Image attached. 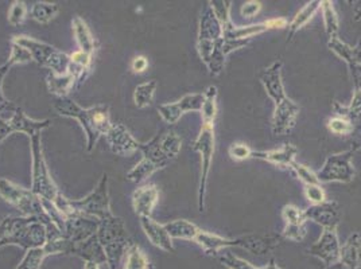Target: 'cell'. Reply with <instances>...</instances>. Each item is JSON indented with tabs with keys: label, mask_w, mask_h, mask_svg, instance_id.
Returning a JSON list of instances; mask_svg holds the SVG:
<instances>
[{
	"label": "cell",
	"mask_w": 361,
	"mask_h": 269,
	"mask_svg": "<svg viewBox=\"0 0 361 269\" xmlns=\"http://www.w3.org/2000/svg\"><path fill=\"white\" fill-rule=\"evenodd\" d=\"M251 41H238L221 38L217 41H197V51L201 61L207 65L211 75L223 73L226 66V58L235 50L245 47Z\"/></svg>",
	"instance_id": "8"
},
{
	"label": "cell",
	"mask_w": 361,
	"mask_h": 269,
	"mask_svg": "<svg viewBox=\"0 0 361 269\" xmlns=\"http://www.w3.org/2000/svg\"><path fill=\"white\" fill-rule=\"evenodd\" d=\"M262 8V3L260 1H256V0H250L247 3H244L241 6V15L244 18H254V16L260 11Z\"/></svg>",
	"instance_id": "54"
},
{
	"label": "cell",
	"mask_w": 361,
	"mask_h": 269,
	"mask_svg": "<svg viewBox=\"0 0 361 269\" xmlns=\"http://www.w3.org/2000/svg\"><path fill=\"white\" fill-rule=\"evenodd\" d=\"M30 61H32L30 53L25 47H22V46L18 45V44L11 41V54H10V58L7 62H10L14 66V65L26 63V62H30Z\"/></svg>",
	"instance_id": "50"
},
{
	"label": "cell",
	"mask_w": 361,
	"mask_h": 269,
	"mask_svg": "<svg viewBox=\"0 0 361 269\" xmlns=\"http://www.w3.org/2000/svg\"><path fill=\"white\" fill-rule=\"evenodd\" d=\"M356 20H361V8L359 10H356V18H355Z\"/></svg>",
	"instance_id": "62"
},
{
	"label": "cell",
	"mask_w": 361,
	"mask_h": 269,
	"mask_svg": "<svg viewBox=\"0 0 361 269\" xmlns=\"http://www.w3.org/2000/svg\"><path fill=\"white\" fill-rule=\"evenodd\" d=\"M340 249L341 244L337 236V230H322L321 237L309 248L307 252L329 267L338 261Z\"/></svg>",
	"instance_id": "16"
},
{
	"label": "cell",
	"mask_w": 361,
	"mask_h": 269,
	"mask_svg": "<svg viewBox=\"0 0 361 269\" xmlns=\"http://www.w3.org/2000/svg\"><path fill=\"white\" fill-rule=\"evenodd\" d=\"M11 68H13V65L10 62H6L4 65L0 66V115L1 113H10V116L14 113V111L18 106L4 97V94H3V80H4V77L8 73V70Z\"/></svg>",
	"instance_id": "45"
},
{
	"label": "cell",
	"mask_w": 361,
	"mask_h": 269,
	"mask_svg": "<svg viewBox=\"0 0 361 269\" xmlns=\"http://www.w3.org/2000/svg\"><path fill=\"white\" fill-rule=\"evenodd\" d=\"M321 10V1L319 0H313L309 1L305 7H302L300 13L294 16V19L288 23V34H287V42H290L294 35L301 30L303 26H306L317 13Z\"/></svg>",
	"instance_id": "30"
},
{
	"label": "cell",
	"mask_w": 361,
	"mask_h": 269,
	"mask_svg": "<svg viewBox=\"0 0 361 269\" xmlns=\"http://www.w3.org/2000/svg\"><path fill=\"white\" fill-rule=\"evenodd\" d=\"M233 239H235V248H241L256 256H263L276 249L282 244L283 237L279 233L266 232V233L245 234Z\"/></svg>",
	"instance_id": "12"
},
{
	"label": "cell",
	"mask_w": 361,
	"mask_h": 269,
	"mask_svg": "<svg viewBox=\"0 0 361 269\" xmlns=\"http://www.w3.org/2000/svg\"><path fill=\"white\" fill-rule=\"evenodd\" d=\"M47 88L49 92L56 94L59 97H68L71 90L73 89L77 84L75 77L69 73L59 75L54 73H49L47 75Z\"/></svg>",
	"instance_id": "33"
},
{
	"label": "cell",
	"mask_w": 361,
	"mask_h": 269,
	"mask_svg": "<svg viewBox=\"0 0 361 269\" xmlns=\"http://www.w3.org/2000/svg\"><path fill=\"white\" fill-rule=\"evenodd\" d=\"M204 104V93H192L170 104L158 106V113L167 124H176L186 112H200Z\"/></svg>",
	"instance_id": "13"
},
{
	"label": "cell",
	"mask_w": 361,
	"mask_h": 269,
	"mask_svg": "<svg viewBox=\"0 0 361 269\" xmlns=\"http://www.w3.org/2000/svg\"><path fill=\"white\" fill-rule=\"evenodd\" d=\"M267 25L271 29H283L288 26V22L285 18H274V19H269L267 20Z\"/></svg>",
	"instance_id": "57"
},
{
	"label": "cell",
	"mask_w": 361,
	"mask_h": 269,
	"mask_svg": "<svg viewBox=\"0 0 361 269\" xmlns=\"http://www.w3.org/2000/svg\"><path fill=\"white\" fill-rule=\"evenodd\" d=\"M8 124L13 128L14 134L16 132H20V134H26L29 137H32L35 134H41L44 130L49 128L51 121L50 120H32L26 116V113L20 109L16 108L14 113L8 118Z\"/></svg>",
	"instance_id": "21"
},
{
	"label": "cell",
	"mask_w": 361,
	"mask_h": 269,
	"mask_svg": "<svg viewBox=\"0 0 361 269\" xmlns=\"http://www.w3.org/2000/svg\"><path fill=\"white\" fill-rule=\"evenodd\" d=\"M224 38V30L219 19L213 14L211 6L202 10L198 26V41H217Z\"/></svg>",
	"instance_id": "25"
},
{
	"label": "cell",
	"mask_w": 361,
	"mask_h": 269,
	"mask_svg": "<svg viewBox=\"0 0 361 269\" xmlns=\"http://www.w3.org/2000/svg\"><path fill=\"white\" fill-rule=\"evenodd\" d=\"M306 236V227L305 225H286L283 232H282V237L286 239H291L295 242H300L305 239Z\"/></svg>",
	"instance_id": "53"
},
{
	"label": "cell",
	"mask_w": 361,
	"mask_h": 269,
	"mask_svg": "<svg viewBox=\"0 0 361 269\" xmlns=\"http://www.w3.org/2000/svg\"><path fill=\"white\" fill-rule=\"evenodd\" d=\"M56 112L69 119H75L80 123L87 134V150L92 151L102 136H106L112 125L109 108L106 105H96L92 108H81L71 97H59L54 101Z\"/></svg>",
	"instance_id": "1"
},
{
	"label": "cell",
	"mask_w": 361,
	"mask_h": 269,
	"mask_svg": "<svg viewBox=\"0 0 361 269\" xmlns=\"http://www.w3.org/2000/svg\"><path fill=\"white\" fill-rule=\"evenodd\" d=\"M321 11L324 16V26L325 31L329 37V39L333 38H338V30H340V22H338V16L333 7V3L329 0H324L321 1Z\"/></svg>",
	"instance_id": "39"
},
{
	"label": "cell",
	"mask_w": 361,
	"mask_h": 269,
	"mask_svg": "<svg viewBox=\"0 0 361 269\" xmlns=\"http://www.w3.org/2000/svg\"><path fill=\"white\" fill-rule=\"evenodd\" d=\"M158 170H161L159 165L152 163L149 159L142 158V161L133 170L128 171L127 180H130V182H134V183H142V182L147 180V178H150L151 175L154 173H157Z\"/></svg>",
	"instance_id": "40"
},
{
	"label": "cell",
	"mask_w": 361,
	"mask_h": 269,
	"mask_svg": "<svg viewBox=\"0 0 361 269\" xmlns=\"http://www.w3.org/2000/svg\"><path fill=\"white\" fill-rule=\"evenodd\" d=\"M27 15V6L25 1H19L16 0L11 7H10V11H8V23L16 27V26H20Z\"/></svg>",
	"instance_id": "46"
},
{
	"label": "cell",
	"mask_w": 361,
	"mask_h": 269,
	"mask_svg": "<svg viewBox=\"0 0 361 269\" xmlns=\"http://www.w3.org/2000/svg\"><path fill=\"white\" fill-rule=\"evenodd\" d=\"M217 96L219 90L216 87H209L204 93V104L200 111L202 115V125H214L217 116Z\"/></svg>",
	"instance_id": "37"
},
{
	"label": "cell",
	"mask_w": 361,
	"mask_h": 269,
	"mask_svg": "<svg viewBox=\"0 0 361 269\" xmlns=\"http://www.w3.org/2000/svg\"><path fill=\"white\" fill-rule=\"evenodd\" d=\"M334 112L344 119L349 120L355 124V121H361V92L355 89V94L352 99V103L349 105H343L337 101L333 104Z\"/></svg>",
	"instance_id": "38"
},
{
	"label": "cell",
	"mask_w": 361,
	"mask_h": 269,
	"mask_svg": "<svg viewBox=\"0 0 361 269\" xmlns=\"http://www.w3.org/2000/svg\"><path fill=\"white\" fill-rule=\"evenodd\" d=\"M350 70V75L353 78V82H355V89L360 90L361 92V66H355Z\"/></svg>",
	"instance_id": "58"
},
{
	"label": "cell",
	"mask_w": 361,
	"mask_h": 269,
	"mask_svg": "<svg viewBox=\"0 0 361 269\" xmlns=\"http://www.w3.org/2000/svg\"><path fill=\"white\" fill-rule=\"evenodd\" d=\"M97 239L106 252V264L109 269H116L121 258L127 254L128 248L134 244L127 232V227L121 217L114 213L99 220Z\"/></svg>",
	"instance_id": "3"
},
{
	"label": "cell",
	"mask_w": 361,
	"mask_h": 269,
	"mask_svg": "<svg viewBox=\"0 0 361 269\" xmlns=\"http://www.w3.org/2000/svg\"><path fill=\"white\" fill-rule=\"evenodd\" d=\"M72 256L80 257L85 263H94L99 265L106 264V252H104L102 244L99 242L96 234L82 242L75 244Z\"/></svg>",
	"instance_id": "24"
},
{
	"label": "cell",
	"mask_w": 361,
	"mask_h": 269,
	"mask_svg": "<svg viewBox=\"0 0 361 269\" xmlns=\"http://www.w3.org/2000/svg\"><path fill=\"white\" fill-rule=\"evenodd\" d=\"M195 242H197L202 248V251L205 254H213V256H217L219 252H221L226 248L235 246V239L221 237V236H217L213 233H208L205 230L198 232Z\"/></svg>",
	"instance_id": "28"
},
{
	"label": "cell",
	"mask_w": 361,
	"mask_h": 269,
	"mask_svg": "<svg viewBox=\"0 0 361 269\" xmlns=\"http://www.w3.org/2000/svg\"><path fill=\"white\" fill-rule=\"evenodd\" d=\"M305 196L312 205H318L326 201L325 190L321 187V184H307L305 186Z\"/></svg>",
	"instance_id": "51"
},
{
	"label": "cell",
	"mask_w": 361,
	"mask_h": 269,
	"mask_svg": "<svg viewBox=\"0 0 361 269\" xmlns=\"http://www.w3.org/2000/svg\"><path fill=\"white\" fill-rule=\"evenodd\" d=\"M328 128L331 131V134H353L355 131V124L349 120L344 119V118H340V116H336V118H331L328 121Z\"/></svg>",
	"instance_id": "47"
},
{
	"label": "cell",
	"mask_w": 361,
	"mask_h": 269,
	"mask_svg": "<svg viewBox=\"0 0 361 269\" xmlns=\"http://www.w3.org/2000/svg\"><path fill=\"white\" fill-rule=\"evenodd\" d=\"M325 269H349L348 267H345L341 261H337V263H334V264H331L329 267H326Z\"/></svg>",
	"instance_id": "59"
},
{
	"label": "cell",
	"mask_w": 361,
	"mask_h": 269,
	"mask_svg": "<svg viewBox=\"0 0 361 269\" xmlns=\"http://www.w3.org/2000/svg\"><path fill=\"white\" fill-rule=\"evenodd\" d=\"M99 229V220L82 215V214H73L66 218L63 226V237L72 242H82L97 233Z\"/></svg>",
	"instance_id": "15"
},
{
	"label": "cell",
	"mask_w": 361,
	"mask_h": 269,
	"mask_svg": "<svg viewBox=\"0 0 361 269\" xmlns=\"http://www.w3.org/2000/svg\"><path fill=\"white\" fill-rule=\"evenodd\" d=\"M13 42L25 47L30 53L34 62H37L39 66L50 69L51 73L59 75L68 73L71 65V56L62 53L54 46L25 35H16L13 38Z\"/></svg>",
	"instance_id": "6"
},
{
	"label": "cell",
	"mask_w": 361,
	"mask_h": 269,
	"mask_svg": "<svg viewBox=\"0 0 361 269\" xmlns=\"http://www.w3.org/2000/svg\"><path fill=\"white\" fill-rule=\"evenodd\" d=\"M298 150L293 144H285L278 150L252 151V158L278 167H291L295 162Z\"/></svg>",
	"instance_id": "23"
},
{
	"label": "cell",
	"mask_w": 361,
	"mask_h": 269,
	"mask_svg": "<svg viewBox=\"0 0 361 269\" xmlns=\"http://www.w3.org/2000/svg\"><path fill=\"white\" fill-rule=\"evenodd\" d=\"M166 230L171 239H186L195 241L201 230L196 224L186 221V220H174L171 223L165 224Z\"/></svg>",
	"instance_id": "32"
},
{
	"label": "cell",
	"mask_w": 361,
	"mask_h": 269,
	"mask_svg": "<svg viewBox=\"0 0 361 269\" xmlns=\"http://www.w3.org/2000/svg\"><path fill=\"white\" fill-rule=\"evenodd\" d=\"M92 57L93 56H90V54H87L81 50L75 51L71 56V65H69L68 73L73 75L77 82H82L85 80V77L90 73Z\"/></svg>",
	"instance_id": "35"
},
{
	"label": "cell",
	"mask_w": 361,
	"mask_h": 269,
	"mask_svg": "<svg viewBox=\"0 0 361 269\" xmlns=\"http://www.w3.org/2000/svg\"><path fill=\"white\" fill-rule=\"evenodd\" d=\"M73 242L65 237L57 239H47L44 246L27 251L23 260L16 269H39L44 260L51 254H69L72 256Z\"/></svg>",
	"instance_id": "11"
},
{
	"label": "cell",
	"mask_w": 361,
	"mask_h": 269,
	"mask_svg": "<svg viewBox=\"0 0 361 269\" xmlns=\"http://www.w3.org/2000/svg\"><path fill=\"white\" fill-rule=\"evenodd\" d=\"M157 81L151 80L147 82H143L140 85H137L134 92V103L137 108H146L152 103L155 92H157Z\"/></svg>",
	"instance_id": "41"
},
{
	"label": "cell",
	"mask_w": 361,
	"mask_h": 269,
	"mask_svg": "<svg viewBox=\"0 0 361 269\" xmlns=\"http://www.w3.org/2000/svg\"><path fill=\"white\" fill-rule=\"evenodd\" d=\"M149 68V61L143 56H137L131 62V69L134 73H143Z\"/></svg>",
	"instance_id": "55"
},
{
	"label": "cell",
	"mask_w": 361,
	"mask_h": 269,
	"mask_svg": "<svg viewBox=\"0 0 361 269\" xmlns=\"http://www.w3.org/2000/svg\"><path fill=\"white\" fill-rule=\"evenodd\" d=\"M282 217L286 225H305L307 221L305 210H301L294 205H286L282 209Z\"/></svg>",
	"instance_id": "48"
},
{
	"label": "cell",
	"mask_w": 361,
	"mask_h": 269,
	"mask_svg": "<svg viewBox=\"0 0 361 269\" xmlns=\"http://www.w3.org/2000/svg\"><path fill=\"white\" fill-rule=\"evenodd\" d=\"M149 267L150 263L146 254L142 252V249L136 244H133L126 254L124 269H149Z\"/></svg>",
	"instance_id": "42"
},
{
	"label": "cell",
	"mask_w": 361,
	"mask_h": 269,
	"mask_svg": "<svg viewBox=\"0 0 361 269\" xmlns=\"http://www.w3.org/2000/svg\"><path fill=\"white\" fill-rule=\"evenodd\" d=\"M111 201H109V190H108V175L103 174L97 187L87 195L85 198L77 201H68V209L65 217H71L73 214H82L93 217L96 220H102L108 214H111Z\"/></svg>",
	"instance_id": "7"
},
{
	"label": "cell",
	"mask_w": 361,
	"mask_h": 269,
	"mask_svg": "<svg viewBox=\"0 0 361 269\" xmlns=\"http://www.w3.org/2000/svg\"><path fill=\"white\" fill-rule=\"evenodd\" d=\"M32 167H31V192L42 199L56 202L61 193L51 178L49 167L46 163L41 134L30 137Z\"/></svg>",
	"instance_id": "4"
},
{
	"label": "cell",
	"mask_w": 361,
	"mask_h": 269,
	"mask_svg": "<svg viewBox=\"0 0 361 269\" xmlns=\"http://www.w3.org/2000/svg\"><path fill=\"white\" fill-rule=\"evenodd\" d=\"M216 257L228 269H259L257 267H254L251 263L243 260L231 252H219Z\"/></svg>",
	"instance_id": "44"
},
{
	"label": "cell",
	"mask_w": 361,
	"mask_h": 269,
	"mask_svg": "<svg viewBox=\"0 0 361 269\" xmlns=\"http://www.w3.org/2000/svg\"><path fill=\"white\" fill-rule=\"evenodd\" d=\"M193 151L201 155V175L198 184V210L205 211V195L208 187V178L211 173L212 159L214 154V125H202L195 143Z\"/></svg>",
	"instance_id": "9"
},
{
	"label": "cell",
	"mask_w": 361,
	"mask_h": 269,
	"mask_svg": "<svg viewBox=\"0 0 361 269\" xmlns=\"http://www.w3.org/2000/svg\"><path fill=\"white\" fill-rule=\"evenodd\" d=\"M106 139L111 151L119 156H128L140 149V143L119 123H112Z\"/></svg>",
	"instance_id": "18"
},
{
	"label": "cell",
	"mask_w": 361,
	"mask_h": 269,
	"mask_svg": "<svg viewBox=\"0 0 361 269\" xmlns=\"http://www.w3.org/2000/svg\"><path fill=\"white\" fill-rule=\"evenodd\" d=\"M84 269H100V265L94 264V263H85Z\"/></svg>",
	"instance_id": "61"
},
{
	"label": "cell",
	"mask_w": 361,
	"mask_h": 269,
	"mask_svg": "<svg viewBox=\"0 0 361 269\" xmlns=\"http://www.w3.org/2000/svg\"><path fill=\"white\" fill-rule=\"evenodd\" d=\"M72 27H73L75 41H77V45L80 47V50L90 56H93V53L96 50V42H94V38L90 32L88 25L85 23V20L81 19L80 16H75L72 22Z\"/></svg>",
	"instance_id": "31"
},
{
	"label": "cell",
	"mask_w": 361,
	"mask_h": 269,
	"mask_svg": "<svg viewBox=\"0 0 361 269\" xmlns=\"http://www.w3.org/2000/svg\"><path fill=\"white\" fill-rule=\"evenodd\" d=\"M298 115H300V106L291 99H288L283 104L274 106V115H272V123H271L272 134L276 136L290 134L291 130L295 127Z\"/></svg>",
	"instance_id": "19"
},
{
	"label": "cell",
	"mask_w": 361,
	"mask_h": 269,
	"mask_svg": "<svg viewBox=\"0 0 361 269\" xmlns=\"http://www.w3.org/2000/svg\"><path fill=\"white\" fill-rule=\"evenodd\" d=\"M282 66L283 63L281 61H276L269 68L263 69L259 75L260 82L264 87L266 93L274 101V106L283 104L288 100L285 85H283V80H282Z\"/></svg>",
	"instance_id": "14"
},
{
	"label": "cell",
	"mask_w": 361,
	"mask_h": 269,
	"mask_svg": "<svg viewBox=\"0 0 361 269\" xmlns=\"http://www.w3.org/2000/svg\"><path fill=\"white\" fill-rule=\"evenodd\" d=\"M0 196L10 205L16 206L23 215L39 218L46 225V229L56 226L46 214L41 198L29 189L20 187L10 180H0Z\"/></svg>",
	"instance_id": "5"
},
{
	"label": "cell",
	"mask_w": 361,
	"mask_h": 269,
	"mask_svg": "<svg viewBox=\"0 0 361 269\" xmlns=\"http://www.w3.org/2000/svg\"><path fill=\"white\" fill-rule=\"evenodd\" d=\"M307 221L319 225L324 230H337L341 221V210L337 202H322L305 210Z\"/></svg>",
	"instance_id": "17"
},
{
	"label": "cell",
	"mask_w": 361,
	"mask_h": 269,
	"mask_svg": "<svg viewBox=\"0 0 361 269\" xmlns=\"http://www.w3.org/2000/svg\"><path fill=\"white\" fill-rule=\"evenodd\" d=\"M291 168L294 170L297 177L305 183V186H307V184H319L316 173L312 171L307 165H302V163H298V162H294L291 165Z\"/></svg>",
	"instance_id": "49"
},
{
	"label": "cell",
	"mask_w": 361,
	"mask_h": 269,
	"mask_svg": "<svg viewBox=\"0 0 361 269\" xmlns=\"http://www.w3.org/2000/svg\"><path fill=\"white\" fill-rule=\"evenodd\" d=\"M259 269H281L276 264H275V261L274 260H271L270 263L267 264V265H264V267H260Z\"/></svg>",
	"instance_id": "60"
},
{
	"label": "cell",
	"mask_w": 361,
	"mask_h": 269,
	"mask_svg": "<svg viewBox=\"0 0 361 269\" xmlns=\"http://www.w3.org/2000/svg\"><path fill=\"white\" fill-rule=\"evenodd\" d=\"M360 150L359 146H355L349 150L338 154H333L326 158L325 163L317 171V178L319 184L321 183H350L355 178V168L352 167V158L355 154Z\"/></svg>",
	"instance_id": "10"
},
{
	"label": "cell",
	"mask_w": 361,
	"mask_h": 269,
	"mask_svg": "<svg viewBox=\"0 0 361 269\" xmlns=\"http://www.w3.org/2000/svg\"><path fill=\"white\" fill-rule=\"evenodd\" d=\"M159 192L154 184H143L137 187L133 194V206L140 217H151V213L158 204Z\"/></svg>",
	"instance_id": "22"
},
{
	"label": "cell",
	"mask_w": 361,
	"mask_h": 269,
	"mask_svg": "<svg viewBox=\"0 0 361 269\" xmlns=\"http://www.w3.org/2000/svg\"><path fill=\"white\" fill-rule=\"evenodd\" d=\"M60 13V6L57 3L35 1L30 10V16L41 25H47Z\"/></svg>",
	"instance_id": "36"
},
{
	"label": "cell",
	"mask_w": 361,
	"mask_h": 269,
	"mask_svg": "<svg viewBox=\"0 0 361 269\" xmlns=\"http://www.w3.org/2000/svg\"><path fill=\"white\" fill-rule=\"evenodd\" d=\"M14 134V131H13V128L10 127L8 121L3 119V118L0 116V144H1L10 134Z\"/></svg>",
	"instance_id": "56"
},
{
	"label": "cell",
	"mask_w": 361,
	"mask_h": 269,
	"mask_svg": "<svg viewBox=\"0 0 361 269\" xmlns=\"http://www.w3.org/2000/svg\"><path fill=\"white\" fill-rule=\"evenodd\" d=\"M139 220L145 234L147 236V239H150L152 245H155L157 248L165 251L167 254L176 252L173 239L169 236L165 225L154 221L151 217H140Z\"/></svg>",
	"instance_id": "20"
},
{
	"label": "cell",
	"mask_w": 361,
	"mask_h": 269,
	"mask_svg": "<svg viewBox=\"0 0 361 269\" xmlns=\"http://www.w3.org/2000/svg\"><path fill=\"white\" fill-rule=\"evenodd\" d=\"M231 4H232L231 0H211L209 1L212 11L219 19V22L221 23L223 30H226L233 25L231 20Z\"/></svg>",
	"instance_id": "43"
},
{
	"label": "cell",
	"mask_w": 361,
	"mask_h": 269,
	"mask_svg": "<svg viewBox=\"0 0 361 269\" xmlns=\"http://www.w3.org/2000/svg\"><path fill=\"white\" fill-rule=\"evenodd\" d=\"M252 151L250 149V146L244 144V143H233L231 147H229V156L235 161H245V159H250L252 158Z\"/></svg>",
	"instance_id": "52"
},
{
	"label": "cell",
	"mask_w": 361,
	"mask_h": 269,
	"mask_svg": "<svg viewBox=\"0 0 361 269\" xmlns=\"http://www.w3.org/2000/svg\"><path fill=\"white\" fill-rule=\"evenodd\" d=\"M328 46L337 57L345 61L349 69L355 66H361V41L355 47H352L343 42L340 38H333L329 39Z\"/></svg>",
	"instance_id": "29"
},
{
	"label": "cell",
	"mask_w": 361,
	"mask_h": 269,
	"mask_svg": "<svg viewBox=\"0 0 361 269\" xmlns=\"http://www.w3.org/2000/svg\"><path fill=\"white\" fill-rule=\"evenodd\" d=\"M349 269H359L361 267V237L359 233H353L341 245L340 258Z\"/></svg>",
	"instance_id": "26"
},
{
	"label": "cell",
	"mask_w": 361,
	"mask_h": 269,
	"mask_svg": "<svg viewBox=\"0 0 361 269\" xmlns=\"http://www.w3.org/2000/svg\"><path fill=\"white\" fill-rule=\"evenodd\" d=\"M47 242L46 225L37 217H4L0 223V249L19 246L26 252Z\"/></svg>",
	"instance_id": "2"
},
{
	"label": "cell",
	"mask_w": 361,
	"mask_h": 269,
	"mask_svg": "<svg viewBox=\"0 0 361 269\" xmlns=\"http://www.w3.org/2000/svg\"><path fill=\"white\" fill-rule=\"evenodd\" d=\"M270 30L267 20L263 23H257V25H250V26H235L232 25L231 27H228L224 30V37L228 39H238V41H245L250 39L255 35H259L264 31Z\"/></svg>",
	"instance_id": "34"
},
{
	"label": "cell",
	"mask_w": 361,
	"mask_h": 269,
	"mask_svg": "<svg viewBox=\"0 0 361 269\" xmlns=\"http://www.w3.org/2000/svg\"><path fill=\"white\" fill-rule=\"evenodd\" d=\"M139 151L142 152L145 159H149L152 163L159 165L161 170L171 163V159L167 156L162 147V132L152 137L147 143H140Z\"/></svg>",
	"instance_id": "27"
}]
</instances>
